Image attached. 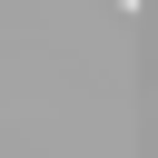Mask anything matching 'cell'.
<instances>
[{"label": "cell", "instance_id": "1", "mask_svg": "<svg viewBox=\"0 0 158 158\" xmlns=\"http://www.w3.org/2000/svg\"><path fill=\"white\" fill-rule=\"evenodd\" d=\"M118 10H138V0H118Z\"/></svg>", "mask_w": 158, "mask_h": 158}]
</instances>
